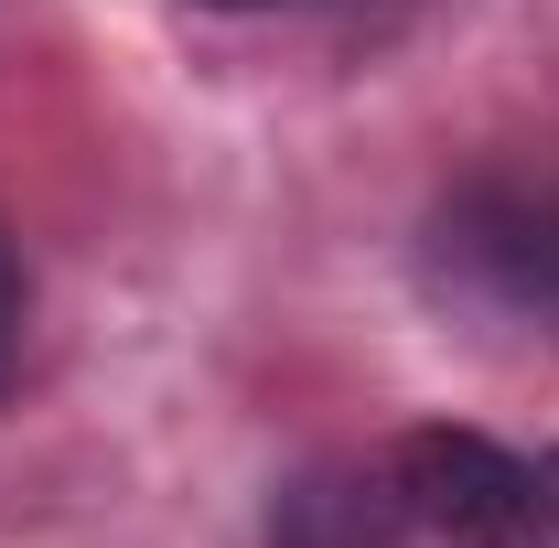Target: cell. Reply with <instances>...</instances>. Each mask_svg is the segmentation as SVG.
<instances>
[{
  "mask_svg": "<svg viewBox=\"0 0 559 548\" xmlns=\"http://www.w3.org/2000/svg\"><path fill=\"white\" fill-rule=\"evenodd\" d=\"M430 290L474 323L559 344V162H495L430 205Z\"/></svg>",
  "mask_w": 559,
  "mask_h": 548,
  "instance_id": "cell-1",
  "label": "cell"
},
{
  "mask_svg": "<svg viewBox=\"0 0 559 548\" xmlns=\"http://www.w3.org/2000/svg\"><path fill=\"white\" fill-rule=\"evenodd\" d=\"M399 505L441 548H559V452H506L485 430H409L399 441Z\"/></svg>",
  "mask_w": 559,
  "mask_h": 548,
  "instance_id": "cell-2",
  "label": "cell"
},
{
  "mask_svg": "<svg viewBox=\"0 0 559 548\" xmlns=\"http://www.w3.org/2000/svg\"><path fill=\"white\" fill-rule=\"evenodd\" d=\"M22 334H33V279H22L11 237H0V398H11V377H22Z\"/></svg>",
  "mask_w": 559,
  "mask_h": 548,
  "instance_id": "cell-3",
  "label": "cell"
},
{
  "mask_svg": "<svg viewBox=\"0 0 559 548\" xmlns=\"http://www.w3.org/2000/svg\"><path fill=\"white\" fill-rule=\"evenodd\" d=\"M215 11H270V0H215Z\"/></svg>",
  "mask_w": 559,
  "mask_h": 548,
  "instance_id": "cell-4",
  "label": "cell"
}]
</instances>
